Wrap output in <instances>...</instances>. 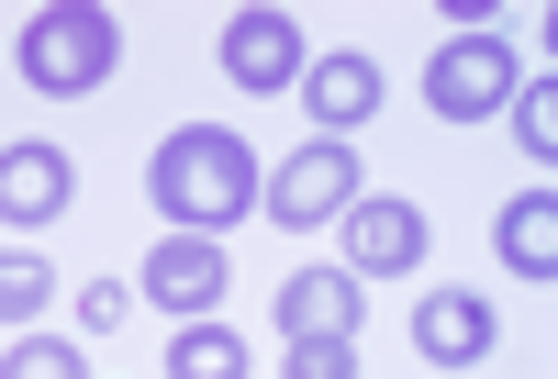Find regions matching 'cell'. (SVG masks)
I'll use <instances>...</instances> for the list:
<instances>
[{
  "label": "cell",
  "mask_w": 558,
  "mask_h": 379,
  "mask_svg": "<svg viewBox=\"0 0 558 379\" xmlns=\"http://www.w3.org/2000/svg\"><path fill=\"white\" fill-rule=\"evenodd\" d=\"M134 291H146L168 323H213V302H223V246H213V234H168Z\"/></svg>",
  "instance_id": "cell-8"
},
{
  "label": "cell",
  "mask_w": 558,
  "mask_h": 379,
  "mask_svg": "<svg viewBox=\"0 0 558 379\" xmlns=\"http://www.w3.org/2000/svg\"><path fill=\"white\" fill-rule=\"evenodd\" d=\"M502 112H514V146H525L536 168H558V89L536 78V89H514V101H502Z\"/></svg>",
  "instance_id": "cell-15"
},
{
  "label": "cell",
  "mask_w": 558,
  "mask_h": 379,
  "mask_svg": "<svg viewBox=\"0 0 558 379\" xmlns=\"http://www.w3.org/2000/svg\"><path fill=\"white\" fill-rule=\"evenodd\" d=\"M0 379H89V357H78L68 335H23L12 357H0Z\"/></svg>",
  "instance_id": "cell-16"
},
{
  "label": "cell",
  "mask_w": 558,
  "mask_h": 379,
  "mask_svg": "<svg viewBox=\"0 0 558 379\" xmlns=\"http://www.w3.org/2000/svg\"><path fill=\"white\" fill-rule=\"evenodd\" d=\"M347 201H357V146H324V134H313L302 157H279L268 190H257L268 223H336Z\"/></svg>",
  "instance_id": "cell-5"
},
{
  "label": "cell",
  "mask_w": 558,
  "mask_h": 379,
  "mask_svg": "<svg viewBox=\"0 0 558 379\" xmlns=\"http://www.w3.org/2000/svg\"><path fill=\"white\" fill-rule=\"evenodd\" d=\"M357 323H368V291H357L347 268L279 279V335H291V346H357Z\"/></svg>",
  "instance_id": "cell-7"
},
{
  "label": "cell",
  "mask_w": 558,
  "mask_h": 379,
  "mask_svg": "<svg viewBox=\"0 0 558 379\" xmlns=\"http://www.w3.org/2000/svg\"><path fill=\"white\" fill-rule=\"evenodd\" d=\"M291 379H357V346H291Z\"/></svg>",
  "instance_id": "cell-18"
},
{
  "label": "cell",
  "mask_w": 558,
  "mask_h": 379,
  "mask_svg": "<svg viewBox=\"0 0 558 379\" xmlns=\"http://www.w3.org/2000/svg\"><path fill=\"white\" fill-rule=\"evenodd\" d=\"M68 190H78V168L57 146H0V223H57Z\"/></svg>",
  "instance_id": "cell-11"
},
{
  "label": "cell",
  "mask_w": 558,
  "mask_h": 379,
  "mask_svg": "<svg viewBox=\"0 0 558 379\" xmlns=\"http://www.w3.org/2000/svg\"><path fill=\"white\" fill-rule=\"evenodd\" d=\"M123 68V23L101 12V0H57V12L23 23V78L45 89V101H89Z\"/></svg>",
  "instance_id": "cell-2"
},
{
  "label": "cell",
  "mask_w": 558,
  "mask_h": 379,
  "mask_svg": "<svg viewBox=\"0 0 558 379\" xmlns=\"http://www.w3.org/2000/svg\"><path fill=\"white\" fill-rule=\"evenodd\" d=\"M112 323H123V291H112V279H89V291H78V335H89V346H101V335H112Z\"/></svg>",
  "instance_id": "cell-17"
},
{
  "label": "cell",
  "mask_w": 558,
  "mask_h": 379,
  "mask_svg": "<svg viewBox=\"0 0 558 379\" xmlns=\"http://www.w3.org/2000/svg\"><path fill=\"white\" fill-rule=\"evenodd\" d=\"M413 357H425V368L492 357V302L481 291H425V302H413Z\"/></svg>",
  "instance_id": "cell-9"
},
{
  "label": "cell",
  "mask_w": 558,
  "mask_h": 379,
  "mask_svg": "<svg viewBox=\"0 0 558 379\" xmlns=\"http://www.w3.org/2000/svg\"><path fill=\"white\" fill-rule=\"evenodd\" d=\"M502 101H514V45H502V34L436 45V68H425V112H436V123H481V112H502Z\"/></svg>",
  "instance_id": "cell-3"
},
{
  "label": "cell",
  "mask_w": 558,
  "mask_h": 379,
  "mask_svg": "<svg viewBox=\"0 0 558 379\" xmlns=\"http://www.w3.org/2000/svg\"><path fill=\"white\" fill-rule=\"evenodd\" d=\"M336 223H347V279H402V268H425V246H436L425 201H391V190H357Z\"/></svg>",
  "instance_id": "cell-4"
},
{
  "label": "cell",
  "mask_w": 558,
  "mask_h": 379,
  "mask_svg": "<svg viewBox=\"0 0 558 379\" xmlns=\"http://www.w3.org/2000/svg\"><path fill=\"white\" fill-rule=\"evenodd\" d=\"M313 45L291 12H268V0H246V12H223V78L235 89H302Z\"/></svg>",
  "instance_id": "cell-6"
},
{
  "label": "cell",
  "mask_w": 558,
  "mask_h": 379,
  "mask_svg": "<svg viewBox=\"0 0 558 379\" xmlns=\"http://www.w3.org/2000/svg\"><path fill=\"white\" fill-rule=\"evenodd\" d=\"M146 190H157L168 234H223V223L257 212L268 168L246 157V134H223V123H179L168 146H157V168H146Z\"/></svg>",
  "instance_id": "cell-1"
},
{
  "label": "cell",
  "mask_w": 558,
  "mask_h": 379,
  "mask_svg": "<svg viewBox=\"0 0 558 379\" xmlns=\"http://www.w3.org/2000/svg\"><path fill=\"white\" fill-rule=\"evenodd\" d=\"M492 246H502V268H514V279H558V201H547V190H536V201H502Z\"/></svg>",
  "instance_id": "cell-12"
},
{
  "label": "cell",
  "mask_w": 558,
  "mask_h": 379,
  "mask_svg": "<svg viewBox=\"0 0 558 379\" xmlns=\"http://www.w3.org/2000/svg\"><path fill=\"white\" fill-rule=\"evenodd\" d=\"M45 302H57V268L23 257V246H0V323H34Z\"/></svg>",
  "instance_id": "cell-14"
},
{
  "label": "cell",
  "mask_w": 558,
  "mask_h": 379,
  "mask_svg": "<svg viewBox=\"0 0 558 379\" xmlns=\"http://www.w3.org/2000/svg\"><path fill=\"white\" fill-rule=\"evenodd\" d=\"M302 112L324 123V146H347V134L380 112V68H368V57H313L302 68Z\"/></svg>",
  "instance_id": "cell-10"
},
{
  "label": "cell",
  "mask_w": 558,
  "mask_h": 379,
  "mask_svg": "<svg viewBox=\"0 0 558 379\" xmlns=\"http://www.w3.org/2000/svg\"><path fill=\"white\" fill-rule=\"evenodd\" d=\"M168 379H246V335H223V323H179V335H168Z\"/></svg>",
  "instance_id": "cell-13"
}]
</instances>
